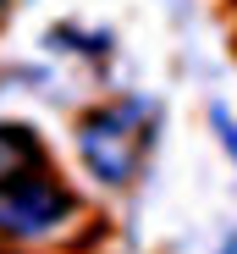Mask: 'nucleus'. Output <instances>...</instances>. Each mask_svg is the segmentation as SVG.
I'll return each instance as SVG.
<instances>
[{
    "label": "nucleus",
    "instance_id": "f257e3e1",
    "mask_svg": "<svg viewBox=\"0 0 237 254\" xmlns=\"http://www.w3.org/2000/svg\"><path fill=\"white\" fill-rule=\"evenodd\" d=\"M149 122H154V111H149L143 100H127V105L94 111L83 127H77V149H83L89 172H94L99 183H127V177L138 172V160H143V149H149V138H154Z\"/></svg>",
    "mask_w": 237,
    "mask_h": 254
},
{
    "label": "nucleus",
    "instance_id": "f03ea898",
    "mask_svg": "<svg viewBox=\"0 0 237 254\" xmlns=\"http://www.w3.org/2000/svg\"><path fill=\"white\" fill-rule=\"evenodd\" d=\"M72 216V193L55 188L45 172H28L0 188V232L11 238H45Z\"/></svg>",
    "mask_w": 237,
    "mask_h": 254
},
{
    "label": "nucleus",
    "instance_id": "7ed1b4c3",
    "mask_svg": "<svg viewBox=\"0 0 237 254\" xmlns=\"http://www.w3.org/2000/svg\"><path fill=\"white\" fill-rule=\"evenodd\" d=\"M28 172H45V149H39V138L28 133V127H11L0 122V188L28 177Z\"/></svg>",
    "mask_w": 237,
    "mask_h": 254
},
{
    "label": "nucleus",
    "instance_id": "20e7f679",
    "mask_svg": "<svg viewBox=\"0 0 237 254\" xmlns=\"http://www.w3.org/2000/svg\"><path fill=\"white\" fill-rule=\"evenodd\" d=\"M215 122H221V138H226V149H232V155H237V133H232V122H226V116H221V111H215Z\"/></svg>",
    "mask_w": 237,
    "mask_h": 254
}]
</instances>
